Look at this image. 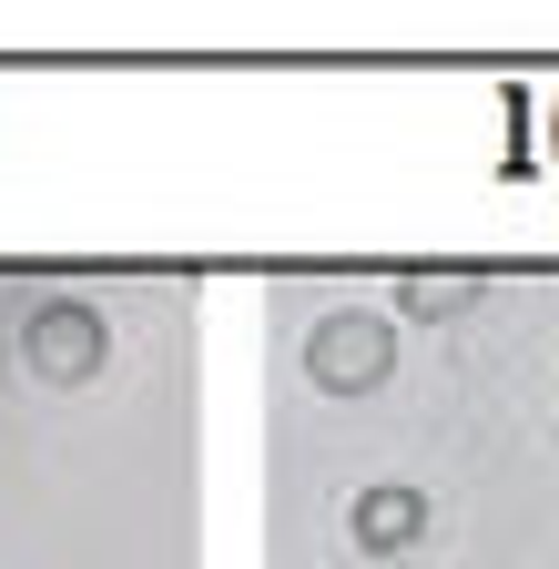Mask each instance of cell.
I'll return each instance as SVG.
<instances>
[{
	"label": "cell",
	"mask_w": 559,
	"mask_h": 569,
	"mask_svg": "<svg viewBox=\"0 0 559 569\" xmlns=\"http://www.w3.org/2000/svg\"><path fill=\"white\" fill-rule=\"evenodd\" d=\"M306 367H316V387H336V397L387 387V367H397V336H387L377 316H326V326L306 336Z\"/></svg>",
	"instance_id": "6da1fadb"
},
{
	"label": "cell",
	"mask_w": 559,
	"mask_h": 569,
	"mask_svg": "<svg viewBox=\"0 0 559 569\" xmlns=\"http://www.w3.org/2000/svg\"><path fill=\"white\" fill-rule=\"evenodd\" d=\"M21 356H31V377L82 387V377L102 367V306H41L31 336H21Z\"/></svg>",
	"instance_id": "7a4b0ae2"
},
{
	"label": "cell",
	"mask_w": 559,
	"mask_h": 569,
	"mask_svg": "<svg viewBox=\"0 0 559 569\" xmlns=\"http://www.w3.org/2000/svg\"><path fill=\"white\" fill-rule=\"evenodd\" d=\"M346 529H357V549H377V559L387 549H417V539H428V488H397L387 478V488L357 498V519H346Z\"/></svg>",
	"instance_id": "3957f363"
},
{
	"label": "cell",
	"mask_w": 559,
	"mask_h": 569,
	"mask_svg": "<svg viewBox=\"0 0 559 569\" xmlns=\"http://www.w3.org/2000/svg\"><path fill=\"white\" fill-rule=\"evenodd\" d=\"M478 274H407V306L417 316H448V296H468Z\"/></svg>",
	"instance_id": "277c9868"
}]
</instances>
